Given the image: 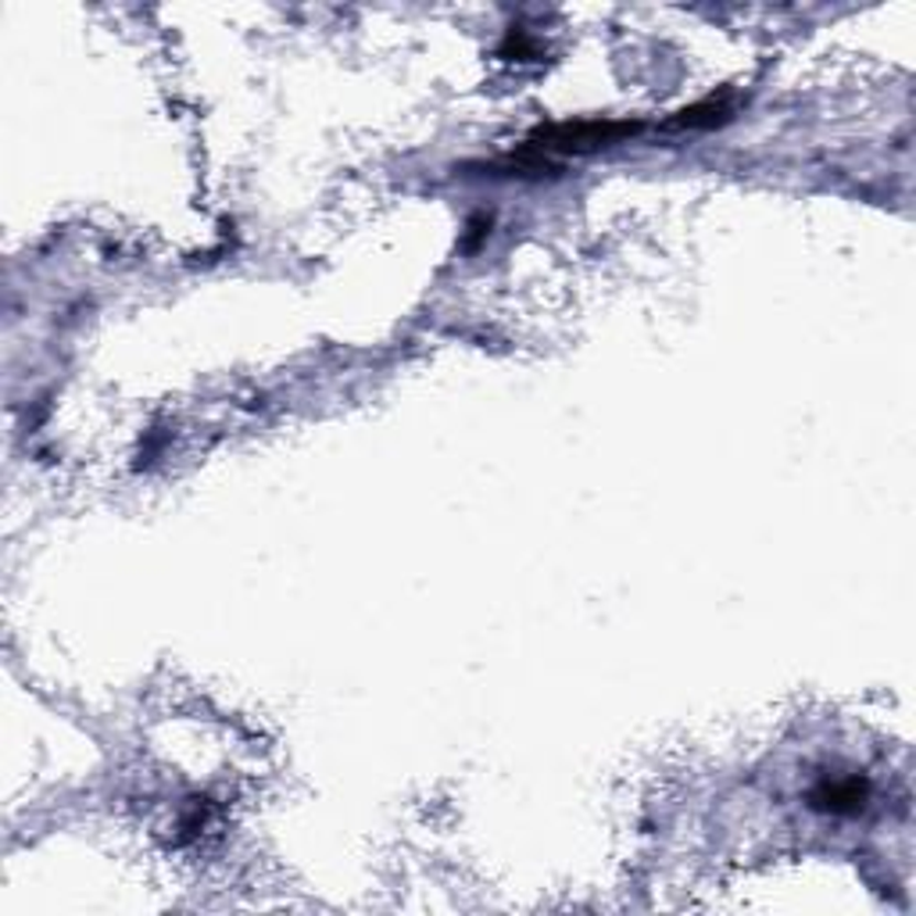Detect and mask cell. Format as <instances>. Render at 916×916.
I'll return each mask as SVG.
<instances>
[{
  "label": "cell",
  "mask_w": 916,
  "mask_h": 916,
  "mask_svg": "<svg viewBox=\"0 0 916 916\" xmlns=\"http://www.w3.org/2000/svg\"><path fill=\"white\" fill-rule=\"evenodd\" d=\"M866 792H870L866 781H859V777H849V781H827V784L816 787L813 806L830 809V813H855V809H863Z\"/></svg>",
  "instance_id": "1"
}]
</instances>
